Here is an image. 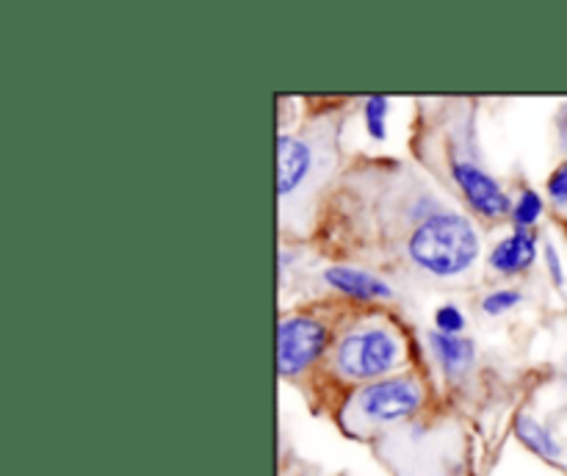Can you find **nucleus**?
<instances>
[{"mask_svg": "<svg viewBox=\"0 0 567 476\" xmlns=\"http://www.w3.org/2000/svg\"><path fill=\"white\" fill-rule=\"evenodd\" d=\"M480 252L474 225L457 214H435L415 227L410 258L437 277H454L468 269Z\"/></svg>", "mask_w": 567, "mask_h": 476, "instance_id": "nucleus-1", "label": "nucleus"}, {"mask_svg": "<svg viewBox=\"0 0 567 476\" xmlns=\"http://www.w3.org/2000/svg\"><path fill=\"white\" fill-rule=\"evenodd\" d=\"M402 363V343L388 330L352 332L338 346V369L352 380H374Z\"/></svg>", "mask_w": 567, "mask_h": 476, "instance_id": "nucleus-2", "label": "nucleus"}, {"mask_svg": "<svg viewBox=\"0 0 567 476\" xmlns=\"http://www.w3.org/2000/svg\"><path fill=\"white\" fill-rule=\"evenodd\" d=\"M327 346V327L310 315H291L277 330V365L282 376H297Z\"/></svg>", "mask_w": 567, "mask_h": 476, "instance_id": "nucleus-3", "label": "nucleus"}, {"mask_svg": "<svg viewBox=\"0 0 567 476\" xmlns=\"http://www.w3.org/2000/svg\"><path fill=\"white\" fill-rule=\"evenodd\" d=\"M421 402H424V393L408 376H393V380L374 382V385H369L358 396L360 410L371 421H382V424L408 418V415H413L421 407Z\"/></svg>", "mask_w": 567, "mask_h": 476, "instance_id": "nucleus-4", "label": "nucleus"}, {"mask_svg": "<svg viewBox=\"0 0 567 476\" xmlns=\"http://www.w3.org/2000/svg\"><path fill=\"white\" fill-rule=\"evenodd\" d=\"M452 172L457 186L463 188L468 203L474 205L480 214L493 216V219H496V216L509 214V197L502 192V186H498L485 169H480V166L471 164V161L457 158L452 161Z\"/></svg>", "mask_w": 567, "mask_h": 476, "instance_id": "nucleus-5", "label": "nucleus"}, {"mask_svg": "<svg viewBox=\"0 0 567 476\" xmlns=\"http://www.w3.org/2000/svg\"><path fill=\"white\" fill-rule=\"evenodd\" d=\"M277 149H280V161H277V192L280 197H288L299 188V183L308 177L310 172V147L305 142H299L297 136H277Z\"/></svg>", "mask_w": 567, "mask_h": 476, "instance_id": "nucleus-6", "label": "nucleus"}, {"mask_svg": "<svg viewBox=\"0 0 567 476\" xmlns=\"http://www.w3.org/2000/svg\"><path fill=\"white\" fill-rule=\"evenodd\" d=\"M324 280L330 282L336 291L347 293L352 299H391V286L382 282L380 277L369 275L363 269H352V266H332L324 271Z\"/></svg>", "mask_w": 567, "mask_h": 476, "instance_id": "nucleus-7", "label": "nucleus"}, {"mask_svg": "<svg viewBox=\"0 0 567 476\" xmlns=\"http://www.w3.org/2000/svg\"><path fill=\"white\" fill-rule=\"evenodd\" d=\"M537 258V238L529 230H515L513 236L504 238L491 252V266L502 275H518L526 266L535 263Z\"/></svg>", "mask_w": 567, "mask_h": 476, "instance_id": "nucleus-8", "label": "nucleus"}, {"mask_svg": "<svg viewBox=\"0 0 567 476\" xmlns=\"http://www.w3.org/2000/svg\"><path fill=\"white\" fill-rule=\"evenodd\" d=\"M515 435L520 437V443H524L529 452L548 459V463H559V457H563V448L554 441L551 432H548L540 421L532 418V415H518V421H515Z\"/></svg>", "mask_w": 567, "mask_h": 476, "instance_id": "nucleus-9", "label": "nucleus"}, {"mask_svg": "<svg viewBox=\"0 0 567 476\" xmlns=\"http://www.w3.org/2000/svg\"><path fill=\"white\" fill-rule=\"evenodd\" d=\"M430 343L432 349H435L443 369L452 371V374L465 371L474 363V343H471L468 338L446 335V332H430Z\"/></svg>", "mask_w": 567, "mask_h": 476, "instance_id": "nucleus-10", "label": "nucleus"}, {"mask_svg": "<svg viewBox=\"0 0 567 476\" xmlns=\"http://www.w3.org/2000/svg\"><path fill=\"white\" fill-rule=\"evenodd\" d=\"M540 216H543L540 194L532 192V188H526V192L520 194V197L515 199V205H513L515 230H526V227L535 225V221L540 219Z\"/></svg>", "mask_w": 567, "mask_h": 476, "instance_id": "nucleus-11", "label": "nucleus"}, {"mask_svg": "<svg viewBox=\"0 0 567 476\" xmlns=\"http://www.w3.org/2000/svg\"><path fill=\"white\" fill-rule=\"evenodd\" d=\"M365 127L374 138H385V120H388V100L385 97H371L365 103Z\"/></svg>", "mask_w": 567, "mask_h": 476, "instance_id": "nucleus-12", "label": "nucleus"}, {"mask_svg": "<svg viewBox=\"0 0 567 476\" xmlns=\"http://www.w3.org/2000/svg\"><path fill=\"white\" fill-rule=\"evenodd\" d=\"M520 299H524L520 297V291H507V288H502V291H493L482 299V310L491 315H502V313H509L515 304H520Z\"/></svg>", "mask_w": 567, "mask_h": 476, "instance_id": "nucleus-13", "label": "nucleus"}, {"mask_svg": "<svg viewBox=\"0 0 567 476\" xmlns=\"http://www.w3.org/2000/svg\"><path fill=\"white\" fill-rule=\"evenodd\" d=\"M435 324H437V332L457 335V332L465 330V315L460 313L454 304H443V308L435 313Z\"/></svg>", "mask_w": 567, "mask_h": 476, "instance_id": "nucleus-14", "label": "nucleus"}, {"mask_svg": "<svg viewBox=\"0 0 567 476\" xmlns=\"http://www.w3.org/2000/svg\"><path fill=\"white\" fill-rule=\"evenodd\" d=\"M548 197L559 205V208H567V161L557 166L548 177Z\"/></svg>", "mask_w": 567, "mask_h": 476, "instance_id": "nucleus-15", "label": "nucleus"}, {"mask_svg": "<svg viewBox=\"0 0 567 476\" xmlns=\"http://www.w3.org/2000/svg\"><path fill=\"white\" fill-rule=\"evenodd\" d=\"M546 260H548V266H551V277H554V282H557V286H563L565 282V275H563V266H559V255H557V249H554V244H548L546 247Z\"/></svg>", "mask_w": 567, "mask_h": 476, "instance_id": "nucleus-16", "label": "nucleus"}]
</instances>
